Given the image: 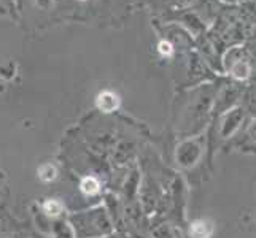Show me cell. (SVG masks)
I'll use <instances>...</instances> for the list:
<instances>
[{
    "label": "cell",
    "mask_w": 256,
    "mask_h": 238,
    "mask_svg": "<svg viewBox=\"0 0 256 238\" xmlns=\"http://www.w3.org/2000/svg\"><path fill=\"white\" fill-rule=\"evenodd\" d=\"M74 227L80 237H97L110 232V221L104 210H94L90 213L74 218Z\"/></svg>",
    "instance_id": "obj_1"
},
{
    "label": "cell",
    "mask_w": 256,
    "mask_h": 238,
    "mask_svg": "<svg viewBox=\"0 0 256 238\" xmlns=\"http://www.w3.org/2000/svg\"><path fill=\"white\" fill-rule=\"evenodd\" d=\"M223 64L231 75L237 81H245L252 75V64L248 57V49L242 45H231L223 57Z\"/></svg>",
    "instance_id": "obj_2"
},
{
    "label": "cell",
    "mask_w": 256,
    "mask_h": 238,
    "mask_svg": "<svg viewBox=\"0 0 256 238\" xmlns=\"http://www.w3.org/2000/svg\"><path fill=\"white\" fill-rule=\"evenodd\" d=\"M116 105H118V99H116V95H113L112 92H104L99 95V107L104 111L108 113L116 108Z\"/></svg>",
    "instance_id": "obj_3"
},
{
    "label": "cell",
    "mask_w": 256,
    "mask_h": 238,
    "mask_svg": "<svg viewBox=\"0 0 256 238\" xmlns=\"http://www.w3.org/2000/svg\"><path fill=\"white\" fill-rule=\"evenodd\" d=\"M191 235L192 238H207L210 235V229L204 221H198L191 227Z\"/></svg>",
    "instance_id": "obj_4"
},
{
    "label": "cell",
    "mask_w": 256,
    "mask_h": 238,
    "mask_svg": "<svg viewBox=\"0 0 256 238\" xmlns=\"http://www.w3.org/2000/svg\"><path fill=\"white\" fill-rule=\"evenodd\" d=\"M99 188H100L99 181H97L96 178H92V176H90V178H84L83 183H82V191L84 194H90V196L99 192Z\"/></svg>",
    "instance_id": "obj_5"
},
{
    "label": "cell",
    "mask_w": 256,
    "mask_h": 238,
    "mask_svg": "<svg viewBox=\"0 0 256 238\" xmlns=\"http://www.w3.org/2000/svg\"><path fill=\"white\" fill-rule=\"evenodd\" d=\"M43 210H45V213H48L50 216H58L60 215V211H62V205H60L58 200H48L46 204L43 205Z\"/></svg>",
    "instance_id": "obj_6"
},
{
    "label": "cell",
    "mask_w": 256,
    "mask_h": 238,
    "mask_svg": "<svg viewBox=\"0 0 256 238\" xmlns=\"http://www.w3.org/2000/svg\"><path fill=\"white\" fill-rule=\"evenodd\" d=\"M38 175H40V178L43 181H51V180L56 178V169L51 164H46V165H43L40 169Z\"/></svg>",
    "instance_id": "obj_7"
},
{
    "label": "cell",
    "mask_w": 256,
    "mask_h": 238,
    "mask_svg": "<svg viewBox=\"0 0 256 238\" xmlns=\"http://www.w3.org/2000/svg\"><path fill=\"white\" fill-rule=\"evenodd\" d=\"M54 234L58 238H72V231H70V227L64 223L54 224Z\"/></svg>",
    "instance_id": "obj_8"
},
{
    "label": "cell",
    "mask_w": 256,
    "mask_h": 238,
    "mask_svg": "<svg viewBox=\"0 0 256 238\" xmlns=\"http://www.w3.org/2000/svg\"><path fill=\"white\" fill-rule=\"evenodd\" d=\"M129 151H130V149H128V143H122V145L118 146L116 151H114V157H116L118 161L121 162V161H124V159L128 157Z\"/></svg>",
    "instance_id": "obj_9"
},
{
    "label": "cell",
    "mask_w": 256,
    "mask_h": 238,
    "mask_svg": "<svg viewBox=\"0 0 256 238\" xmlns=\"http://www.w3.org/2000/svg\"><path fill=\"white\" fill-rule=\"evenodd\" d=\"M160 51L162 52V54H170L172 52V45L169 41H162L160 45Z\"/></svg>",
    "instance_id": "obj_10"
},
{
    "label": "cell",
    "mask_w": 256,
    "mask_h": 238,
    "mask_svg": "<svg viewBox=\"0 0 256 238\" xmlns=\"http://www.w3.org/2000/svg\"><path fill=\"white\" fill-rule=\"evenodd\" d=\"M222 2L229 5V6H239L244 2V0H222Z\"/></svg>",
    "instance_id": "obj_11"
},
{
    "label": "cell",
    "mask_w": 256,
    "mask_h": 238,
    "mask_svg": "<svg viewBox=\"0 0 256 238\" xmlns=\"http://www.w3.org/2000/svg\"><path fill=\"white\" fill-rule=\"evenodd\" d=\"M252 132H253V135L256 137V122H254V124H253V127H252Z\"/></svg>",
    "instance_id": "obj_12"
}]
</instances>
